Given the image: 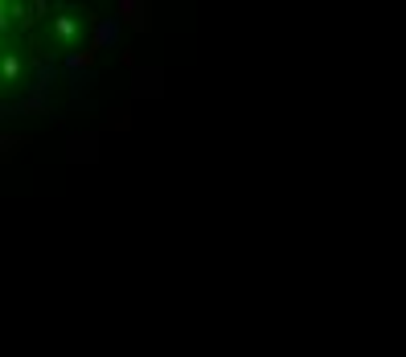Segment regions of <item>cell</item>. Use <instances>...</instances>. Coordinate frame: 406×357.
<instances>
[{"instance_id": "5b68a950", "label": "cell", "mask_w": 406, "mask_h": 357, "mask_svg": "<svg viewBox=\"0 0 406 357\" xmlns=\"http://www.w3.org/2000/svg\"><path fill=\"white\" fill-rule=\"evenodd\" d=\"M115 17L128 21L135 33H148V25H152V13H148L144 0H119V4H115Z\"/></svg>"}, {"instance_id": "8992f818", "label": "cell", "mask_w": 406, "mask_h": 357, "mask_svg": "<svg viewBox=\"0 0 406 357\" xmlns=\"http://www.w3.org/2000/svg\"><path fill=\"white\" fill-rule=\"evenodd\" d=\"M62 70H66V74L94 70V53H90V49H83V53H66V58H62Z\"/></svg>"}, {"instance_id": "ba28073f", "label": "cell", "mask_w": 406, "mask_h": 357, "mask_svg": "<svg viewBox=\"0 0 406 357\" xmlns=\"http://www.w3.org/2000/svg\"><path fill=\"white\" fill-rule=\"evenodd\" d=\"M0 74H4V83H12V78H21V74H25V66H21V58H12V53H8V58L0 62Z\"/></svg>"}, {"instance_id": "52a82bcc", "label": "cell", "mask_w": 406, "mask_h": 357, "mask_svg": "<svg viewBox=\"0 0 406 357\" xmlns=\"http://www.w3.org/2000/svg\"><path fill=\"white\" fill-rule=\"evenodd\" d=\"M53 33H58L62 42H74V33H78V25H74L70 17H53Z\"/></svg>"}, {"instance_id": "6da1fadb", "label": "cell", "mask_w": 406, "mask_h": 357, "mask_svg": "<svg viewBox=\"0 0 406 357\" xmlns=\"http://www.w3.org/2000/svg\"><path fill=\"white\" fill-rule=\"evenodd\" d=\"M58 70H62V62L53 58V53H42L37 62H33V83L25 87V94L17 99V103H0V119H12V115H49V90L58 83Z\"/></svg>"}, {"instance_id": "7a4b0ae2", "label": "cell", "mask_w": 406, "mask_h": 357, "mask_svg": "<svg viewBox=\"0 0 406 357\" xmlns=\"http://www.w3.org/2000/svg\"><path fill=\"white\" fill-rule=\"evenodd\" d=\"M132 94L135 99H160V94H164V70H160V66H135L132 70Z\"/></svg>"}, {"instance_id": "3957f363", "label": "cell", "mask_w": 406, "mask_h": 357, "mask_svg": "<svg viewBox=\"0 0 406 357\" xmlns=\"http://www.w3.org/2000/svg\"><path fill=\"white\" fill-rule=\"evenodd\" d=\"M99 156V135L94 132H70L66 135V160L70 165H90Z\"/></svg>"}, {"instance_id": "277c9868", "label": "cell", "mask_w": 406, "mask_h": 357, "mask_svg": "<svg viewBox=\"0 0 406 357\" xmlns=\"http://www.w3.org/2000/svg\"><path fill=\"white\" fill-rule=\"evenodd\" d=\"M119 33H124V21L119 17H94V25H90V53L94 49H111V45L119 42Z\"/></svg>"}, {"instance_id": "9c48e42d", "label": "cell", "mask_w": 406, "mask_h": 357, "mask_svg": "<svg viewBox=\"0 0 406 357\" xmlns=\"http://www.w3.org/2000/svg\"><path fill=\"white\" fill-rule=\"evenodd\" d=\"M21 144H25L21 135H17V140H12V135H4V140H0V152H4V160H8L12 152H21Z\"/></svg>"}]
</instances>
